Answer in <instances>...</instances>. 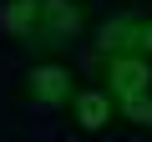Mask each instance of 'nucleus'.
I'll list each match as a JSON object with an SVG mask.
<instances>
[{
	"label": "nucleus",
	"instance_id": "6e6552de",
	"mask_svg": "<svg viewBox=\"0 0 152 142\" xmlns=\"http://www.w3.org/2000/svg\"><path fill=\"white\" fill-rule=\"evenodd\" d=\"M137 56H152V15L137 20Z\"/></svg>",
	"mask_w": 152,
	"mask_h": 142
},
{
	"label": "nucleus",
	"instance_id": "423d86ee",
	"mask_svg": "<svg viewBox=\"0 0 152 142\" xmlns=\"http://www.w3.org/2000/svg\"><path fill=\"white\" fill-rule=\"evenodd\" d=\"M137 20H142V10L107 20V26L96 31V51H102V56H122V51H137Z\"/></svg>",
	"mask_w": 152,
	"mask_h": 142
},
{
	"label": "nucleus",
	"instance_id": "20e7f679",
	"mask_svg": "<svg viewBox=\"0 0 152 142\" xmlns=\"http://www.w3.org/2000/svg\"><path fill=\"white\" fill-rule=\"evenodd\" d=\"M102 86L112 91V102L152 97V56H137V51L102 56Z\"/></svg>",
	"mask_w": 152,
	"mask_h": 142
},
{
	"label": "nucleus",
	"instance_id": "39448f33",
	"mask_svg": "<svg viewBox=\"0 0 152 142\" xmlns=\"http://www.w3.org/2000/svg\"><path fill=\"white\" fill-rule=\"evenodd\" d=\"M0 36L15 51H36L41 36V0H0Z\"/></svg>",
	"mask_w": 152,
	"mask_h": 142
},
{
	"label": "nucleus",
	"instance_id": "f03ea898",
	"mask_svg": "<svg viewBox=\"0 0 152 142\" xmlns=\"http://www.w3.org/2000/svg\"><path fill=\"white\" fill-rule=\"evenodd\" d=\"M76 86H81V71L71 61H36L26 76H15V97L36 102V107H51V112H66Z\"/></svg>",
	"mask_w": 152,
	"mask_h": 142
},
{
	"label": "nucleus",
	"instance_id": "7ed1b4c3",
	"mask_svg": "<svg viewBox=\"0 0 152 142\" xmlns=\"http://www.w3.org/2000/svg\"><path fill=\"white\" fill-rule=\"evenodd\" d=\"M61 117H66V127L76 137H102V132H117L122 127V112H117V102H112V91L102 81H81Z\"/></svg>",
	"mask_w": 152,
	"mask_h": 142
},
{
	"label": "nucleus",
	"instance_id": "f257e3e1",
	"mask_svg": "<svg viewBox=\"0 0 152 142\" xmlns=\"http://www.w3.org/2000/svg\"><path fill=\"white\" fill-rule=\"evenodd\" d=\"M91 31H96V5L91 0H41L36 56L41 61H61L76 41H86Z\"/></svg>",
	"mask_w": 152,
	"mask_h": 142
},
{
	"label": "nucleus",
	"instance_id": "0eeeda50",
	"mask_svg": "<svg viewBox=\"0 0 152 142\" xmlns=\"http://www.w3.org/2000/svg\"><path fill=\"white\" fill-rule=\"evenodd\" d=\"M117 112H122V127L152 132V97H132V102H117Z\"/></svg>",
	"mask_w": 152,
	"mask_h": 142
}]
</instances>
